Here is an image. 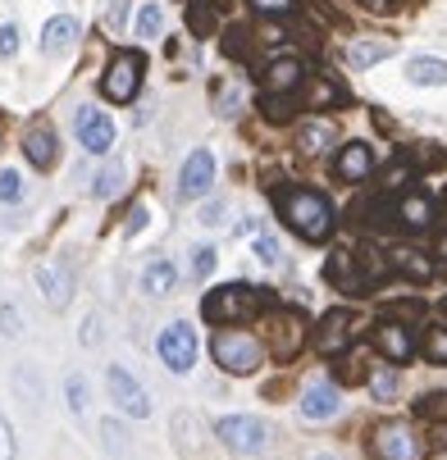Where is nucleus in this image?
<instances>
[{
    "label": "nucleus",
    "mask_w": 447,
    "mask_h": 460,
    "mask_svg": "<svg viewBox=\"0 0 447 460\" xmlns=\"http://www.w3.org/2000/svg\"><path fill=\"white\" fill-rule=\"evenodd\" d=\"M370 392H374L379 402H393V397H398V369H393V365H379V369L370 374Z\"/></svg>",
    "instance_id": "a878e982"
},
{
    "label": "nucleus",
    "mask_w": 447,
    "mask_h": 460,
    "mask_svg": "<svg viewBox=\"0 0 447 460\" xmlns=\"http://www.w3.org/2000/svg\"><path fill=\"white\" fill-rule=\"evenodd\" d=\"M160 23H165V10L160 5H142V14H138V37H160Z\"/></svg>",
    "instance_id": "7c9ffc66"
},
{
    "label": "nucleus",
    "mask_w": 447,
    "mask_h": 460,
    "mask_svg": "<svg viewBox=\"0 0 447 460\" xmlns=\"http://www.w3.org/2000/svg\"><path fill=\"white\" fill-rule=\"evenodd\" d=\"M251 251H255V260H261L265 270H279V265H283V246H279L270 233H261V237H255V242H251Z\"/></svg>",
    "instance_id": "bb28decb"
},
{
    "label": "nucleus",
    "mask_w": 447,
    "mask_h": 460,
    "mask_svg": "<svg viewBox=\"0 0 447 460\" xmlns=\"http://www.w3.org/2000/svg\"><path fill=\"white\" fill-rule=\"evenodd\" d=\"M174 283H178V270L169 265L165 255H151V260H147V270H142V288H147L151 296H169Z\"/></svg>",
    "instance_id": "412c9836"
},
{
    "label": "nucleus",
    "mask_w": 447,
    "mask_h": 460,
    "mask_svg": "<svg viewBox=\"0 0 447 460\" xmlns=\"http://www.w3.org/2000/svg\"><path fill=\"white\" fill-rule=\"evenodd\" d=\"M215 438L233 451V456H261L270 447V429L255 415H224L215 424Z\"/></svg>",
    "instance_id": "39448f33"
},
{
    "label": "nucleus",
    "mask_w": 447,
    "mask_h": 460,
    "mask_svg": "<svg viewBox=\"0 0 447 460\" xmlns=\"http://www.w3.org/2000/svg\"><path fill=\"white\" fill-rule=\"evenodd\" d=\"M201 314H206L210 323H219V328L246 323V319L261 314V296H255L246 283H228V288H219V292H210V296L201 301Z\"/></svg>",
    "instance_id": "7ed1b4c3"
},
{
    "label": "nucleus",
    "mask_w": 447,
    "mask_h": 460,
    "mask_svg": "<svg viewBox=\"0 0 447 460\" xmlns=\"http://www.w3.org/2000/svg\"><path fill=\"white\" fill-rule=\"evenodd\" d=\"M393 314H420V301H398V305H389Z\"/></svg>",
    "instance_id": "8fccbe9b"
},
{
    "label": "nucleus",
    "mask_w": 447,
    "mask_h": 460,
    "mask_svg": "<svg viewBox=\"0 0 447 460\" xmlns=\"http://www.w3.org/2000/svg\"><path fill=\"white\" fill-rule=\"evenodd\" d=\"M156 351H160V360H165L169 374H187L192 365H197V333H192L183 319H174L165 333H160Z\"/></svg>",
    "instance_id": "6e6552de"
},
{
    "label": "nucleus",
    "mask_w": 447,
    "mask_h": 460,
    "mask_svg": "<svg viewBox=\"0 0 447 460\" xmlns=\"http://www.w3.org/2000/svg\"><path fill=\"white\" fill-rule=\"evenodd\" d=\"M429 219H434V206L420 201V196H402V201H393V224L420 233V228H429Z\"/></svg>",
    "instance_id": "4be33fe9"
},
{
    "label": "nucleus",
    "mask_w": 447,
    "mask_h": 460,
    "mask_svg": "<svg viewBox=\"0 0 447 460\" xmlns=\"http://www.w3.org/2000/svg\"><path fill=\"white\" fill-rule=\"evenodd\" d=\"M14 50H19V28L0 23V55H14Z\"/></svg>",
    "instance_id": "37998d69"
},
{
    "label": "nucleus",
    "mask_w": 447,
    "mask_h": 460,
    "mask_svg": "<svg viewBox=\"0 0 447 460\" xmlns=\"http://www.w3.org/2000/svg\"><path fill=\"white\" fill-rule=\"evenodd\" d=\"M14 387H19V397H28L32 411L41 406V387H37V374H32V369H19V374H14Z\"/></svg>",
    "instance_id": "72a5a7b5"
},
{
    "label": "nucleus",
    "mask_w": 447,
    "mask_h": 460,
    "mask_svg": "<svg viewBox=\"0 0 447 460\" xmlns=\"http://www.w3.org/2000/svg\"><path fill=\"white\" fill-rule=\"evenodd\" d=\"M192 28H197V37H210V28H215V14H210L206 5H192Z\"/></svg>",
    "instance_id": "79ce46f5"
},
{
    "label": "nucleus",
    "mask_w": 447,
    "mask_h": 460,
    "mask_svg": "<svg viewBox=\"0 0 447 460\" xmlns=\"http://www.w3.org/2000/svg\"><path fill=\"white\" fill-rule=\"evenodd\" d=\"M306 101H310V105H329V101H343V87H334V83H325V78H315Z\"/></svg>",
    "instance_id": "c9c22d12"
},
{
    "label": "nucleus",
    "mask_w": 447,
    "mask_h": 460,
    "mask_svg": "<svg viewBox=\"0 0 447 460\" xmlns=\"http://www.w3.org/2000/svg\"><path fill=\"white\" fill-rule=\"evenodd\" d=\"M443 224H447V201H443Z\"/></svg>",
    "instance_id": "864d4df0"
},
{
    "label": "nucleus",
    "mask_w": 447,
    "mask_h": 460,
    "mask_svg": "<svg viewBox=\"0 0 447 460\" xmlns=\"http://www.w3.org/2000/svg\"><path fill=\"white\" fill-rule=\"evenodd\" d=\"M389 55H393V41H356L352 46V64H356V69H370V64L389 59Z\"/></svg>",
    "instance_id": "393cba45"
},
{
    "label": "nucleus",
    "mask_w": 447,
    "mask_h": 460,
    "mask_svg": "<svg viewBox=\"0 0 447 460\" xmlns=\"http://www.w3.org/2000/svg\"><path fill=\"white\" fill-rule=\"evenodd\" d=\"M370 447L379 460H425V442L407 424H379L370 433Z\"/></svg>",
    "instance_id": "1a4fd4ad"
},
{
    "label": "nucleus",
    "mask_w": 447,
    "mask_h": 460,
    "mask_svg": "<svg viewBox=\"0 0 447 460\" xmlns=\"http://www.w3.org/2000/svg\"><path fill=\"white\" fill-rule=\"evenodd\" d=\"M105 19H110V28H119V23L128 19V0H114V5H110V14H105Z\"/></svg>",
    "instance_id": "de8ad7c7"
},
{
    "label": "nucleus",
    "mask_w": 447,
    "mask_h": 460,
    "mask_svg": "<svg viewBox=\"0 0 447 460\" xmlns=\"http://www.w3.org/2000/svg\"><path fill=\"white\" fill-rule=\"evenodd\" d=\"M74 41H78V23L69 14H55L46 23V32H41V55H64Z\"/></svg>",
    "instance_id": "aec40b11"
},
{
    "label": "nucleus",
    "mask_w": 447,
    "mask_h": 460,
    "mask_svg": "<svg viewBox=\"0 0 447 460\" xmlns=\"http://www.w3.org/2000/svg\"><path fill=\"white\" fill-rule=\"evenodd\" d=\"M0 201L5 206L23 201V173L19 169H0Z\"/></svg>",
    "instance_id": "c756f323"
},
{
    "label": "nucleus",
    "mask_w": 447,
    "mask_h": 460,
    "mask_svg": "<svg viewBox=\"0 0 447 460\" xmlns=\"http://www.w3.org/2000/svg\"><path fill=\"white\" fill-rule=\"evenodd\" d=\"M334 142V128H325V123H306L301 133H297V146H301V155H325V146Z\"/></svg>",
    "instance_id": "b1692460"
},
{
    "label": "nucleus",
    "mask_w": 447,
    "mask_h": 460,
    "mask_svg": "<svg viewBox=\"0 0 447 460\" xmlns=\"http://www.w3.org/2000/svg\"><path fill=\"white\" fill-rule=\"evenodd\" d=\"M210 187H215V155L210 151H192L183 160V173H178L183 201H201V196H210Z\"/></svg>",
    "instance_id": "f8f14e48"
},
{
    "label": "nucleus",
    "mask_w": 447,
    "mask_h": 460,
    "mask_svg": "<svg viewBox=\"0 0 447 460\" xmlns=\"http://www.w3.org/2000/svg\"><path fill=\"white\" fill-rule=\"evenodd\" d=\"M407 83H416V87H447V59H438V55L407 59Z\"/></svg>",
    "instance_id": "6ab92c4d"
},
{
    "label": "nucleus",
    "mask_w": 447,
    "mask_h": 460,
    "mask_svg": "<svg viewBox=\"0 0 447 460\" xmlns=\"http://www.w3.org/2000/svg\"><path fill=\"white\" fill-rule=\"evenodd\" d=\"M443 310H447V301H443Z\"/></svg>",
    "instance_id": "5fc2aeb1"
},
{
    "label": "nucleus",
    "mask_w": 447,
    "mask_h": 460,
    "mask_svg": "<svg viewBox=\"0 0 447 460\" xmlns=\"http://www.w3.org/2000/svg\"><path fill=\"white\" fill-rule=\"evenodd\" d=\"M438 255H443V260H447V237H443V242H438Z\"/></svg>",
    "instance_id": "603ef678"
},
{
    "label": "nucleus",
    "mask_w": 447,
    "mask_h": 460,
    "mask_svg": "<svg viewBox=\"0 0 447 460\" xmlns=\"http://www.w3.org/2000/svg\"><path fill=\"white\" fill-rule=\"evenodd\" d=\"M64 397H69V411L74 415H87V378L83 374H69V378H64Z\"/></svg>",
    "instance_id": "c85d7f7f"
},
{
    "label": "nucleus",
    "mask_w": 447,
    "mask_h": 460,
    "mask_svg": "<svg viewBox=\"0 0 447 460\" xmlns=\"http://www.w3.org/2000/svg\"><path fill=\"white\" fill-rule=\"evenodd\" d=\"M438 160H447V151H438L434 142H420V146H416V164H411V169H429V164H438Z\"/></svg>",
    "instance_id": "58836bf2"
},
{
    "label": "nucleus",
    "mask_w": 447,
    "mask_h": 460,
    "mask_svg": "<svg viewBox=\"0 0 447 460\" xmlns=\"http://www.w3.org/2000/svg\"><path fill=\"white\" fill-rule=\"evenodd\" d=\"M201 224H224V206H219V201H210V206H206V215H201Z\"/></svg>",
    "instance_id": "09e8293b"
},
{
    "label": "nucleus",
    "mask_w": 447,
    "mask_h": 460,
    "mask_svg": "<svg viewBox=\"0 0 447 460\" xmlns=\"http://www.w3.org/2000/svg\"><path fill=\"white\" fill-rule=\"evenodd\" d=\"M389 270H398V274H411L416 283H425L429 274H434V265L416 251V246H398V251H389Z\"/></svg>",
    "instance_id": "5701e85b"
},
{
    "label": "nucleus",
    "mask_w": 447,
    "mask_h": 460,
    "mask_svg": "<svg viewBox=\"0 0 447 460\" xmlns=\"http://www.w3.org/2000/svg\"><path fill=\"white\" fill-rule=\"evenodd\" d=\"M420 351H425L429 365H447V328H429L425 342H420Z\"/></svg>",
    "instance_id": "cd10ccee"
},
{
    "label": "nucleus",
    "mask_w": 447,
    "mask_h": 460,
    "mask_svg": "<svg viewBox=\"0 0 447 460\" xmlns=\"http://www.w3.org/2000/svg\"><path fill=\"white\" fill-rule=\"evenodd\" d=\"M19 456V442H14V424L0 415V460H14Z\"/></svg>",
    "instance_id": "4c0bfd02"
},
{
    "label": "nucleus",
    "mask_w": 447,
    "mask_h": 460,
    "mask_svg": "<svg viewBox=\"0 0 447 460\" xmlns=\"http://www.w3.org/2000/svg\"><path fill=\"white\" fill-rule=\"evenodd\" d=\"M37 288H41V296H46L50 310H64V305L74 301V270L64 265V260H50V265L37 270Z\"/></svg>",
    "instance_id": "ddd939ff"
},
{
    "label": "nucleus",
    "mask_w": 447,
    "mask_h": 460,
    "mask_svg": "<svg viewBox=\"0 0 447 460\" xmlns=\"http://www.w3.org/2000/svg\"><path fill=\"white\" fill-rule=\"evenodd\" d=\"M83 342H87V347L101 342V314H87V323H83Z\"/></svg>",
    "instance_id": "a18cd8bd"
},
{
    "label": "nucleus",
    "mask_w": 447,
    "mask_h": 460,
    "mask_svg": "<svg viewBox=\"0 0 447 460\" xmlns=\"http://www.w3.org/2000/svg\"><path fill=\"white\" fill-rule=\"evenodd\" d=\"M74 133H78V146H83V151H92V155H105V151L114 146V119H110L105 110H92V105H83V110L74 114Z\"/></svg>",
    "instance_id": "9d476101"
},
{
    "label": "nucleus",
    "mask_w": 447,
    "mask_h": 460,
    "mask_svg": "<svg viewBox=\"0 0 447 460\" xmlns=\"http://www.w3.org/2000/svg\"><path fill=\"white\" fill-rule=\"evenodd\" d=\"M361 5H370L374 14H389V10H393V0H361Z\"/></svg>",
    "instance_id": "3c124183"
},
{
    "label": "nucleus",
    "mask_w": 447,
    "mask_h": 460,
    "mask_svg": "<svg viewBox=\"0 0 447 460\" xmlns=\"http://www.w3.org/2000/svg\"><path fill=\"white\" fill-rule=\"evenodd\" d=\"M123 187V164H110V169H101V178H96V196H114Z\"/></svg>",
    "instance_id": "e433bc0d"
},
{
    "label": "nucleus",
    "mask_w": 447,
    "mask_h": 460,
    "mask_svg": "<svg viewBox=\"0 0 447 460\" xmlns=\"http://www.w3.org/2000/svg\"><path fill=\"white\" fill-rule=\"evenodd\" d=\"M370 169H374V151H370V142H347V146L338 151V160H334V173H338L343 182H365Z\"/></svg>",
    "instance_id": "dca6fc26"
},
{
    "label": "nucleus",
    "mask_w": 447,
    "mask_h": 460,
    "mask_svg": "<svg viewBox=\"0 0 447 460\" xmlns=\"http://www.w3.org/2000/svg\"><path fill=\"white\" fill-rule=\"evenodd\" d=\"M352 338H356V314L352 310H329L325 319H319V328H315L319 356H343L352 347Z\"/></svg>",
    "instance_id": "9b49d317"
},
{
    "label": "nucleus",
    "mask_w": 447,
    "mask_h": 460,
    "mask_svg": "<svg viewBox=\"0 0 447 460\" xmlns=\"http://www.w3.org/2000/svg\"><path fill=\"white\" fill-rule=\"evenodd\" d=\"M147 219H151L147 206H133V215H128V237H138V233L147 228Z\"/></svg>",
    "instance_id": "c03bdc74"
},
{
    "label": "nucleus",
    "mask_w": 447,
    "mask_h": 460,
    "mask_svg": "<svg viewBox=\"0 0 447 460\" xmlns=\"http://www.w3.org/2000/svg\"><path fill=\"white\" fill-rule=\"evenodd\" d=\"M301 342H306V319H301V310H274V314L265 319V347H270L279 360H292V356L301 351Z\"/></svg>",
    "instance_id": "0eeeda50"
},
{
    "label": "nucleus",
    "mask_w": 447,
    "mask_h": 460,
    "mask_svg": "<svg viewBox=\"0 0 447 460\" xmlns=\"http://www.w3.org/2000/svg\"><path fill=\"white\" fill-rule=\"evenodd\" d=\"M374 347L389 356V360H398V365H407L420 347H416V333L407 323H393V319H383L379 328H374Z\"/></svg>",
    "instance_id": "2eb2a0df"
},
{
    "label": "nucleus",
    "mask_w": 447,
    "mask_h": 460,
    "mask_svg": "<svg viewBox=\"0 0 447 460\" xmlns=\"http://www.w3.org/2000/svg\"><path fill=\"white\" fill-rule=\"evenodd\" d=\"M23 155H28L32 169H50V164L59 160V142H55V133H50V123H32V128H28Z\"/></svg>",
    "instance_id": "f3484780"
},
{
    "label": "nucleus",
    "mask_w": 447,
    "mask_h": 460,
    "mask_svg": "<svg viewBox=\"0 0 447 460\" xmlns=\"http://www.w3.org/2000/svg\"><path fill=\"white\" fill-rule=\"evenodd\" d=\"M0 338H23V314H19V305H0Z\"/></svg>",
    "instance_id": "473e14b6"
},
{
    "label": "nucleus",
    "mask_w": 447,
    "mask_h": 460,
    "mask_svg": "<svg viewBox=\"0 0 447 460\" xmlns=\"http://www.w3.org/2000/svg\"><path fill=\"white\" fill-rule=\"evenodd\" d=\"M338 411H343V397H338L334 383H325V378L306 383V392H301V415H306L310 424H325V420H334Z\"/></svg>",
    "instance_id": "4468645a"
},
{
    "label": "nucleus",
    "mask_w": 447,
    "mask_h": 460,
    "mask_svg": "<svg viewBox=\"0 0 447 460\" xmlns=\"http://www.w3.org/2000/svg\"><path fill=\"white\" fill-rule=\"evenodd\" d=\"M105 387H110V402L128 415V420H151V392L128 374L123 365H110L105 369Z\"/></svg>",
    "instance_id": "423d86ee"
},
{
    "label": "nucleus",
    "mask_w": 447,
    "mask_h": 460,
    "mask_svg": "<svg viewBox=\"0 0 447 460\" xmlns=\"http://www.w3.org/2000/svg\"><path fill=\"white\" fill-rule=\"evenodd\" d=\"M228 55H237V59L246 55V32H242V28H233V32H228Z\"/></svg>",
    "instance_id": "49530a36"
},
{
    "label": "nucleus",
    "mask_w": 447,
    "mask_h": 460,
    "mask_svg": "<svg viewBox=\"0 0 447 460\" xmlns=\"http://www.w3.org/2000/svg\"><path fill=\"white\" fill-rule=\"evenodd\" d=\"M101 433H105V447H110V456H123V451H128V442H123V429H119L114 420H105V424H101Z\"/></svg>",
    "instance_id": "ea45409f"
},
{
    "label": "nucleus",
    "mask_w": 447,
    "mask_h": 460,
    "mask_svg": "<svg viewBox=\"0 0 447 460\" xmlns=\"http://www.w3.org/2000/svg\"><path fill=\"white\" fill-rule=\"evenodd\" d=\"M210 356H215V365L224 369V374H255L261 369V360H265V347L255 342L251 333H242V328H219V333L210 338Z\"/></svg>",
    "instance_id": "f03ea898"
},
{
    "label": "nucleus",
    "mask_w": 447,
    "mask_h": 460,
    "mask_svg": "<svg viewBox=\"0 0 447 460\" xmlns=\"http://www.w3.org/2000/svg\"><path fill=\"white\" fill-rule=\"evenodd\" d=\"M306 83V64L301 59H274L270 69H265V96H288V92H297Z\"/></svg>",
    "instance_id": "a211bd4d"
},
{
    "label": "nucleus",
    "mask_w": 447,
    "mask_h": 460,
    "mask_svg": "<svg viewBox=\"0 0 447 460\" xmlns=\"http://www.w3.org/2000/svg\"><path fill=\"white\" fill-rule=\"evenodd\" d=\"M274 206H279V219L297 237H306V242H325L334 233V224H338L334 201H329L325 191H315V187H283L274 196Z\"/></svg>",
    "instance_id": "f257e3e1"
},
{
    "label": "nucleus",
    "mask_w": 447,
    "mask_h": 460,
    "mask_svg": "<svg viewBox=\"0 0 447 460\" xmlns=\"http://www.w3.org/2000/svg\"><path fill=\"white\" fill-rule=\"evenodd\" d=\"M210 270H215V246H197V255H192V274L206 279Z\"/></svg>",
    "instance_id": "a19ab883"
},
{
    "label": "nucleus",
    "mask_w": 447,
    "mask_h": 460,
    "mask_svg": "<svg viewBox=\"0 0 447 460\" xmlns=\"http://www.w3.org/2000/svg\"><path fill=\"white\" fill-rule=\"evenodd\" d=\"M142 69H147L142 50H119V55L105 64V78H101L105 101H114V105H128V101H133L138 87H142Z\"/></svg>",
    "instance_id": "20e7f679"
},
{
    "label": "nucleus",
    "mask_w": 447,
    "mask_h": 460,
    "mask_svg": "<svg viewBox=\"0 0 447 460\" xmlns=\"http://www.w3.org/2000/svg\"><path fill=\"white\" fill-rule=\"evenodd\" d=\"M251 10L261 14V19H283L297 10V0H251Z\"/></svg>",
    "instance_id": "f704fd0d"
},
{
    "label": "nucleus",
    "mask_w": 447,
    "mask_h": 460,
    "mask_svg": "<svg viewBox=\"0 0 447 460\" xmlns=\"http://www.w3.org/2000/svg\"><path fill=\"white\" fill-rule=\"evenodd\" d=\"M416 415L420 420H447V392H429V397H420Z\"/></svg>",
    "instance_id": "2f4dec72"
}]
</instances>
